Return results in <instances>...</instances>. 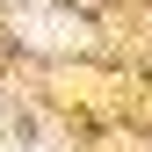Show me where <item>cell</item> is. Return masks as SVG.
<instances>
[{"label": "cell", "instance_id": "cell-1", "mask_svg": "<svg viewBox=\"0 0 152 152\" xmlns=\"http://www.w3.org/2000/svg\"><path fill=\"white\" fill-rule=\"evenodd\" d=\"M22 36H29V44H44V51H65V44H87V29L72 22V15H51V7H29V15H22Z\"/></svg>", "mask_w": 152, "mask_h": 152}]
</instances>
